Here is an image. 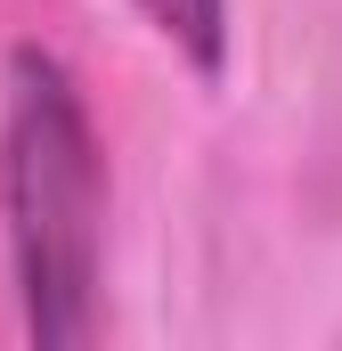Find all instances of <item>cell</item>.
Returning <instances> with one entry per match:
<instances>
[{"mask_svg":"<svg viewBox=\"0 0 342 351\" xmlns=\"http://www.w3.org/2000/svg\"><path fill=\"white\" fill-rule=\"evenodd\" d=\"M171 49L196 66V74H220L228 66V0H131Z\"/></svg>","mask_w":342,"mask_h":351,"instance_id":"2","label":"cell"},{"mask_svg":"<svg viewBox=\"0 0 342 351\" xmlns=\"http://www.w3.org/2000/svg\"><path fill=\"white\" fill-rule=\"evenodd\" d=\"M0 237L33 343L98 335L106 278V147L57 49L16 41L0 66Z\"/></svg>","mask_w":342,"mask_h":351,"instance_id":"1","label":"cell"}]
</instances>
